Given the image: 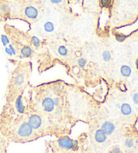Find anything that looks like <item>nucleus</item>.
<instances>
[{
	"label": "nucleus",
	"instance_id": "9b49d317",
	"mask_svg": "<svg viewBox=\"0 0 138 153\" xmlns=\"http://www.w3.org/2000/svg\"><path fill=\"white\" fill-rule=\"evenodd\" d=\"M24 81V77L22 74H19L16 76L14 80V84L16 86H21Z\"/></svg>",
	"mask_w": 138,
	"mask_h": 153
},
{
	"label": "nucleus",
	"instance_id": "f03ea898",
	"mask_svg": "<svg viewBox=\"0 0 138 153\" xmlns=\"http://www.w3.org/2000/svg\"><path fill=\"white\" fill-rule=\"evenodd\" d=\"M57 144L61 149L76 150L78 148V141L73 140L68 136H63L57 139Z\"/></svg>",
	"mask_w": 138,
	"mask_h": 153
},
{
	"label": "nucleus",
	"instance_id": "7ed1b4c3",
	"mask_svg": "<svg viewBox=\"0 0 138 153\" xmlns=\"http://www.w3.org/2000/svg\"><path fill=\"white\" fill-rule=\"evenodd\" d=\"M14 110L13 112H9L11 114L16 115V116H24L26 111V105L24 104L22 95H19L18 96L16 97L14 102Z\"/></svg>",
	"mask_w": 138,
	"mask_h": 153
},
{
	"label": "nucleus",
	"instance_id": "dca6fc26",
	"mask_svg": "<svg viewBox=\"0 0 138 153\" xmlns=\"http://www.w3.org/2000/svg\"><path fill=\"white\" fill-rule=\"evenodd\" d=\"M112 0H100L101 6L104 8H109L112 4Z\"/></svg>",
	"mask_w": 138,
	"mask_h": 153
},
{
	"label": "nucleus",
	"instance_id": "423d86ee",
	"mask_svg": "<svg viewBox=\"0 0 138 153\" xmlns=\"http://www.w3.org/2000/svg\"><path fill=\"white\" fill-rule=\"evenodd\" d=\"M107 136H108L106 134L103 130H102L101 128H99V129L96 131L94 134V140L96 143L103 144L106 141Z\"/></svg>",
	"mask_w": 138,
	"mask_h": 153
},
{
	"label": "nucleus",
	"instance_id": "f257e3e1",
	"mask_svg": "<svg viewBox=\"0 0 138 153\" xmlns=\"http://www.w3.org/2000/svg\"><path fill=\"white\" fill-rule=\"evenodd\" d=\"M0 132L5 138L16 143H28L40 138L24 116H16L9 112H2L0 115Z\"/></svg>",
	"mask_w": 138,
	"mask_h": 153
},
{
	"label": "nucleus",
	"instance_id": "39448f33",
	"mask_svg": "<svg viewBox=\"0 0 138 153\" xmlns=\"http://www.w3.org/2000/svg\"><path fill=\"white\" fill-rule=\"evenodd\" d=\"M24 14L28 19L34 20L38 17V11L34 6H28L24 10Z\"/></svg>",
	"mask_w": 138,
	"mask_h": 153
},
{
	"label": "nucleus",
	"instance_id": "ddd939ff",
	"mask_svg": "<svg viewBox=\"0 0 138 153\" xmlns=\"http://www.w3.org/2000/svg\"><path fill=\"white\" fill-rule=\"evenodd\" d=\"M58 53L59 54V55L62 56H65L68 55V50L65 46L62 45L58 48Z\"/></svg>",
	"mask_w": 138,
	"mask_h": 153
},
{
	"label": "nucleus",
	"instance_id": "5701e85b",
	"mask_svg": "<svg viewBox=\"0 0 138 153\" xmlns=\"http://www.w3.org/2000/svg\"><path fill=\"white\" fill-rule=\"evenodd\" d=\"M5 53H6L7 54H8V55H9L10 56H12L13 55L12 51H11L10 49L8 48V47H7V46L5 48Z\"/></svg>",
	"mask_w": 138,
	"mask_h": 153
},
{
	"label": "nucleus",
	"instance_id": "393cba45",
	"mask_svg": "<svg viewBox=\"0 0 138 153\" xmlns=\"http://www.w3.org/2000/svg\"><path fill=\"white\" fill-rule=\"evenodd\" d=\"M136 65L137 69H138V58L136 59Z\"/></svg>",
	"mask_w": 138,
	"mask_h": 153
},
{
	"label": "nucleus",
	"instance_id": "6ab92c4d",
	"mask_svg": "<svg viewBox=\"0 0 138 153\" xmlns=\"http://www.w3.org/2000/svg\"><path fill=\"white\" fill-rule=\"evenodd\" d=\"M115 36L116 40H117L118 42H123V41L125 40L126 38V36H125V35H124L123 34H121V33H116Z\"/></svg>",
	"mask_w": 138,
	"mask_h": 153
},
{
	"label": "nucleus",
	"instance_id": "6e6552de",
	"mask_svg": "<svg viewBox=\"0 0 138 153\" xmlns=\"http://www.w3.org/2000/svg\"><path fill=\"white\" fill-rule=\"evenodd\" d=\"M121 112L124 116H129L132 113V108L129 103H125L121 106Z\"/></svg>",
	"mask_w": 138,
	"mask_h": 153
},
{
	"label": "nucleus",
	"instance_id": "a211bd4d",
	"mask_svg": "<svg viewBox=\"0 0 138 153\" xmlns=\"http://www.w3.org/2000/svg\"><path fill=\"white\" fill-rule=\"evenodd\" d=\"M125 146L128 149L133 148L134 146V140L132 138H127L125 141Z\"/></svg>",
	"mask_w": 138,
	"mask_h": 153
},
{
	"label": "nucleus",
	"instance_id": "2eb2a0df",
	"mask_svg": "<svg viewBox=\"0 0 138 153\" xmlns=\"http://www.w3.org/2000/svg\"><path fill=\"white\" fill-rule=\"evenodd\" d=\"M1 41L3 46H5V47H6L7 45L10 44V40L6 35H4V34L1 35Z\"/></svg>",
	"mask_w": 138,
	"mask_h": 153
},
{
	"label": "nucleus",
	"instance_id": "4468645a",
	"mask_svg": "<svg viewBox=\"0 0 138 153\" xmlns=\"http://www.w3.org/2000/svg\"><path fill=\"white\" fill-rule=\"evenodd\" d=\"M78 65L80 67L82 68V69H84L87 65V60L83 58V57H81V58H80L78 60Z\"/></svg>",
	"mask_w": 138,
	"mask_h": 153
},
{
	"label": "nucleus",
	"instance_id": "f3484780",
	"mask_svg": "<svg viewBox=\"0 0 138 153\" xmlns=\"http://www.w3.org/2000/svg\"><path fill=\"white\" fill-rule=\"evenodd\" d=\"M32 41L35 48H39L40 46V40L39 38L36 36H32Z\"/></svg>",
	"mask_w": 138,
	"mask_h": 153
},
{
	"label": "nucleus",
	"instance_id": "412c9836",
	"mask_svg": "<svg viewBox=\"0 0 138 153\" xmlns=\"http://www.w3.org/2000/svg\"><path fill=\"white\" fill-rule=\"evenodd\" d=\"M8 48L10 49L11 51H12L13 55H16V51L15 48H14V47L12 45H11V44H9V45H8Z\"/></svg>",
	"mask_w": 138,
	"mask_h": 153
},
{
	"label": "nucleus",
	"instance_id": "4be33fe9",
	"mask_svg": "<svg viewBox=\"0 0 138 153\" xmlns=\"http://www.w3.org/2000/svg\"><path fill=\"white\" fill-rule=\"evenodd\" d=\"M133 102L136 105H138V93H136L133 96Z\"/></svg>",
	"mask_w": 138,
	"mask_h": 153
},
{
	"label": "nucleus",
	"instance_id": "aec40b11",
	"mask_svg": "<svg viewBox=\"0 0 138 153\" xmlns=\"http://www.w3.org/2000/svg\"><path fill=\"white\" fill-rule=\"evenodd\" d=\"M111 152L112 153H121V149L118 146H115L112 148Z\"/></svg>",
	"mask_w": 138,
	"mask_h": 153
},
{
	"label": "nucleus",
	"instance_id": "f8f14e48",
	"mask_svg": "<svg viewBox=\"0 0 138 153\" xmlns=\"http://www.w3.org/2000/svg\"><path fill=\"white\" fill-rule=\"evenodd\" d=\"M102 58L104 62H109L111 60V54L108 51H104L102 53Z\"/></svg>",
	"mask_w": 138,
	"mask_h": 153
},
{
	"label": "nucleus",
	"instance_id": "9d476101",
	"mask_svg": "<svg viewBox=\"0 0 138 153\" xmlns=\"http://www.w3.org/2000/svg\"><path fill=\"white\" fill-rule=\"evenodd\" d=\"M44 29L46 32H53L55 30V26L52 22H46L44 24Z\"/></svg>",
	"mask_w": 138,
	"mask_h": 153
},
{
	"label": "nucleus",
	"instance_id": "20e7f679",
	"mask_svg": "<svg viewBox=\"0 0 138 153\" xmlns=\"http://www.w3.org/2000/svg\"><path fill=\"white\" fill-rule=\"evenodd\" d=\"M100 128L105 132L107 136H110L115 130V126L112 122L105 121L102 124Z\"/></svg>",
	"mask_w": 138,
	"mask_h": 153
},
{
	"label": "nucleus",
	"instance_id": "b1692460",
	"mask_svg": "<svg viewBox=\"0 0 138 153\" xmlns=\"http://www.w3.org/2000/svg\"><path fill=\"white\" fill-rule=\"evenodd\" d=\"M52 4H60L61 2H62L63 0H49Z\"/></svg>",
	"mask_w": 138,
	"mask_h": 153
},
{
	"label": "nucleus",
	"instance_id": "1a4fd4ad",
	"mask_svg": "<svg viewBox=\"0 0 138 153\" xmlns=\"http://www.w3.org/2000/svg\"><path fill=\"white\" fill-rule=\"evenodd\" d=\"M120 72L121 74L123 76H125V77H128V76H130L131 74V69L130 67L128 66V65H123V66H121V67Z\"/></svg>",
	"mask_w": 138,
	"mask_h": 153
},
{
	"label": "nucleus",
	"instance_id": "0eeeda50",
	"mask_svg": "<svg viewBox=\"0 0 138 153\" xmlns=\"http://www.w3.org/2000/svg\"><path fill=\"white\" fill-rule=\"evenodd\" d=\"M20 53L22 56L25 59H29L32 56L33 51L32 48L29 46H24V47L21 49Z\"/></svg>",
	"mask_w": 138,
	"mask_h": 153
}]
</instances>
